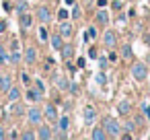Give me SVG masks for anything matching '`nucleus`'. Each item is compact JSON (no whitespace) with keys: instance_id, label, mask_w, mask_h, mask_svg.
Instances as JSON below:
<instances>
[{"instance_id":"41","label":"nucleus","mask_w":150,"mask_h":140,"mask_svg":"<svg viewBox=\"0 0 150 140\" xmlns=\"http://www.w3.org/2000/svg\"><path fill=\"white\" fill-rule=\"evenodd\" d=\"M97 4H99L101 9H105V6H107V0H97Z\"/></svg>"},{"instance_id":"9","label":"nucleus","mask_w":150,"mask_h":140,"mask_svg":"<svg viewBox=\"0 0 150 140\" xmlns=\"http://www.w3.org/2000/svg\"><path fill=\"white\" fill-rule=\"evenodd\" d=\"M35 60H37L35 48H27V52H25V62H27V64H35Z\"/></svg>"},{"instance_id":"21","label":"nucleus","mask_w":150,"mask_h":140,"mask_svg":"<svg viewBox=\"0 0 150 140\" xmlns=\"http://www.w3.org/2000/svg\"><path fill=\"white\" fill-rule=\"evenodd\" d=\"M56 85H58V89H68L66 78H64V76H58V74H56Z\"/></svg>"},{"instance_id":"7","label":"nucleus","mask_w":150,"mask_h":140,"mask_svg":"<svg viewBox=\"0 0 150 140\" xmlns=\"http://www.w3.org/2000/svg\"><path fill=\"white\" fill-rule=\"evenodd\" d=\"M129 109H132V103H129V101H119V103H117V113H119V115H127Z\"/></svg>"},{"instance_id":"1","label":"nucleus","mask_w":150,"mask_h":140,"mask_svg":"<svg viewBox=\"0 0 150 140\" xmlns=\"http://www.w3.org/2000/svg\"><path fill=\"white\" fill-rule=\"evenodd\" d=\"M103 128H105L107 136H111V138H119V136H121V126H119V122L113 119V117H105V119H103Z\"/></svg>"},{"instance_id":"6","label":"nucleus","mask_w":150,"mask_h":140,"mask_svg":"<svg viewBox=\"0 0 150 140\" xmlns=\"http://www.w3.org/2000/svg\"><path fill=\"white\" fill-rule=\"evenodd\" d=\"M103 43H105L107 48H115V43H117L115 33H113V31H105V35H103Z\"/></svg>"},{"instance_id":"18","label":"nucleus","mask_w":150,"mask_h":140,"mask_svg":"<svg viewBox=\"0 0 150 140\" xmlns=\"http://www.w3.org/2000/svg\"><path fill=\"white\" fill-rule=\"evenodd\" d=\"M93 138H95V140H105V138H107L105 128H97V130H93Z\"/></svg>"},{"instance_id":"24","label":"nucleus","mask_w":150,"mask_h":140,"mask_svg":"<svg viewBox=\"0 0 150 140\" xmlns=\"http://www.w3.org/2000/svg\"><path fill=\"white\" fill-rule=\"evenodd\" d=\"M8 60H11V64H17V62L21 60V54H19V50H13V56H11Z\"/></svg>"},{"instance_id":"39","label":"nucleus","mask_w":150,"mask_h":140,"mask_svg":"<svg viewBox=\"0 0 150 140\" xmlns=\"http://www.w3.org/2000/svg\"><path fill=\"white\" fill-rule=\"evenodd\" d=\"M11 50H19V41H17V39H13V43H11Z\"/></svg>"},{"instance_id":"31","label":"nucleus","mask_w":150,"mask_h":140,"mask_svg":"<svg viewBox=\"0 0 150 140\" xmlns=\"http://www.w3.org/2000/svg\"><path fill=\"white\" fill-rule=\"evenodd\" d=\"M39 39H41V41H45V39H47V29H45V27H41V29H39Z\"/></svg>"},{"instance_id":"15","label":"nucleus","mask_w":150,"mask_h":140,"mask_svg":"<svg viewBox=\"0 0 150 140\" xmlns=\"http://www.w3.org/2000/svg\"><path fill=\"white\" fill-rule=\"evenodd\" d=\"M97 21L103 23V25H107V23H109V13H107L105 9H101V11L97 13Z\"/></svg>"},{"instance_id":"2","label":"nucleus","mask_w":150,"mask_h":140,"mask_svg":"<svg viewBox=\"0 0 150 140\" xmlns=\"http://www.w3.org/2000/svg\"><path fill=\"white\" fill-rule=\"evenodd\" d=\"M132 76H134L136 80H144V78L148 76V68H146L142 62H136V64L132 66Z\"/></svg>"},{"instance_id":"33","label":"nucleus","mask_w":150,"mask_h":140,"mask_svg":"<svg viewBox=\"0 0 150 140\" xmlns=\"http://www.w3.org/2000/svg\"><path fill=\"white\" fill-rule=\"evenodd\" d=\"M23 113H25L23 105H15V115H23Z\"/></svg>"},{"instance_id":"44","label":"nucleus","mask_w":150,"mask_h":140,"mask_svg":"<svg viewBox=\"0 0 150 140\" xmlns=\"http://www.w3.org/2000/svg\"><path fill=\"white\" fill-rule=\"evenodd\" d=\"M144 113H146V117L150 119V105H146V107H144Z\"/></svg>"},{"instance_id":"29","label":"nucleus","mask_w":150,"mask_h":140,"mask_svg":"<svg viewBox=\"0 0 150 140\" xmlns=\"http://www.w3.org/2000/svg\"><path fill=\"white\" fill-rule=\"evenodd\" d=\"M35 89H37V91H39V93H41V95H43V93H45V87H43V82H41V80H39V78H35Z\"/></svg>"},{"instance_id":"26","label":"nucleus","mask_w":150,"mask_h":140,"mask_svg":"<svg viewBox=\"0 0 150 140\" xmlns=\"http://www.w3.org/2000/svg\"><path fill=\"white\" fill-rule=\"evenodd\" d=\"M72 17H74V19H80V17H82V13H80V6L72 4Z\"/></svg>"},{"instance_id":"28","label":"nucleus","mask_w":150,"mask_h":140,"mask_svg":"<svg viewBox=\"0 0 150 140\" xmlns=\"http://www.w3.org/2000/svg\"><path fill=\"white\" fill-rule=\"evenodd\" d=\"M21 82H23V85H27V87L31 85V78H29V74H27V72H21Z\"/></svg>"},{"instance_id":"43","label":"nucleus","mask_w":150,"mask_h":140,"mask_svg":"<svg viewBox=\"0 0 150 140\" xmlns=\"http://www.w3.org/2000/svg\"><path fill=\"white\" fill-rule=\"evenodd\" d=\"M88 56H91V58H99V54H97V50H91V52H88Z\"/></svg>"},{"instance_id":"45","label":"nucleus","mask_w":150,"mask_h":140,"mask_svg":"<svg viewBox=\"0 0 150 140\" xmlns=\"http://www.w3.org/2000/svg\"><path fill=\"white\" fill-rule=\"evenodd\" d=\"M2 138H6V132H4V128H0V140Z\"/></svg>"},{"instance_id":"27","label":"nucleus","mask_w":150,"mask_h":140,"mask_svg":"<svg viewBox=\"0 0 150 140\" xmlns=\"http://www.w3.org/2000/svg\"><path fill=\"white\" fill-rule=\"evenodd\" d=\"M17 11L19 13H25L27 11V2H25V0H19V2H17Z\"/></svg>"},{"instance_id":"30","label":"nucleus","mask_w":150,"mask_h":140,"mask_svg":"<svg viewBox=\"0 0 150 140\" xmlns=\"http://www.w3.org/2000/svg\"><path fill=\"white\" fill-rule=\"evenodd\" d=\"M97 82H99V85H105V82H107V76H105V72H99V74H97Z\"/></svg>"},{"instance_id":"40","label":"nucleus","mask_w":150,"mask_h":140,"mask_svg":"<svg viewBox=\"0 0 150 140\" xmlns=\"http://www.w3.org/2000/svg\"><path fill=\"white\" fill-rule=\"evenodd\" d=\"M125 130H129V132H134V122H127V124H125Z\"/></svg>"},{"instance_id":"46","label":"nucleus","mask_w":150,"mask_h":140,"mask_svg":"<svg viewBox=\"0 0 150 140\" xmlns=\"http://www.w3.org/2000/svg\"><path fill=\"white\" fill-rule=\"evenodd\" d=\"M64 2H66L68 6H72V4H74V0H64Z\"/></svg>"},{"instance_id":"16","label":"nucleus","mask_w":150,"mask_h":140,"mask_svg":"<svg viewBox=\"0 0 150 140\" xmlns=\"http://www.w3.org/2000/svg\"><path fill=\"white\" fill-rule=\"evenodd\" d=\"M60 52H62V58H64V60H70V58H72V54H74L72 45H62V50H60Z\"/></svg>"},{"instance_id":"17","label":"nucleus","mask_w":150,"mask_h":140,"mask_svg":"<svg viewBox=\"0 0 150 140\" xmlns=\"http://www.w3.org/2000/svg\"><path fill=\"white\" fill-rule=\"evenodd\" d=\"M19 97H21V91H19L17 87H11V89H8V99L15 103V101H19Z\"/></svg>"},{"instance_id":"19","label":"nucleus","mask_w":150,"mask_h":140,"mask_svg":"<svg viewBox=\"0 0 150 140\" xmlns=\"http://www.w3.org/2000/svg\"><path fill=\"white\" fill-rule=\"evenodd\" d=\"M31 23H33V17L27 15V13H21V25H23V27H29Z\"/></svg>"},{"instance_id":"36","label":"nucleus","mask_w":150,"mask_h":140,"mask_svg":"<svg viewBox=\"0 0 150 140\" xmlns=\"http://www.w3.org/2000/svg\"><path fill=\"white\" fill-rule=\"evenodd\" d=\"M76 64H78V68H84V66H86V60H84V58H78Z\"/></svg>"},{"instance_id":"34","label":"nucleus","mask_w":150,"mask_h":140,"mask_svg":"<svg viewBox=\"0 0 150 140\" xmlns=\"http://www.w3.org/2000/svg\"><path fill=\"white\" fill-rule=\"evenodd\" d=\"M68 89H70V93H72V95H78V87H76L74 82H72V85H68Z\"/></svg>"},{"instance_id":"32","label":"nucleus","mask_w":150,"mask_h":140,"mask_svg":"<svg viewBox=\"0 0 150 140\" xmlns=\"http://www.w3.org/2000/svg\"><path fill=\"white\" fill-rule=\"evenodd\" d=\"M58 17H60V21H66V19H68V11H66V9H62V11L58 13Z\"/></svg>"},{"instance_id":"11","label":"nucleus","mask_w":150,"mask_h":140,"mask_svg":"<svg viewBox=\"0 0 150 140\" xmlns=\"http://www.w3.org/2000/svg\"><path fill=\"white\" fill-rule=\"evenodd\" d=\"M95 117H97L95 109H93V107H84V122H86V124H93Z\"/></svg>"},{"instance_id":"5","label":"nucleus","mask_w":150,"mask_h":140,"mask_svg":"<svg viewBox=\"0 0 150 140\" xmlns=\"http://www.w3.org/2000/svg\"><path fill=\"white\" fill-rule=\"evenodd\" d=\"M43 115H45V117H47V119H50L52 124H56V122H58V109H56V107H54L52 103H50V105L45 107V111H43Z\"/></svg>"},{"instance_id":"10","label":"nucleus","mask_w":150,"mask_h":140,"mask_svg":"<svg viewBox=\"0 0 150 140\" xmlns=\"http://www.w3.org/2000/svg\"><path fill=\"white\" fill-rule=\"evenodd\" d=\"M72 31H74V29H72V25L64 21V23H62V27H60V35H62V37H72Z\"/></svg>"},{"instance_id":"38","label":"nucleus","mask_w":150,"mask_h":140,"mask_svg":"<svg viewBox=\"0 0 150 140\" xmlns=\"http://www.w3.org/2000/svg\"><path fill=\"white\" fill-rule=\"evenodd\" d=\"M6 31V21H0V33Z\"/></svg>"},{"instance_id":"23","label":"nucleus","mask_w":150,"mask_h":140,"mask_svg":"<svg viewBox=\"0 0 150 140\" xmlns=\"http://www.w3.org/2000/svg\"><path fill=\"white\" fill-rule=\"evenodd\" d=\"M121 56H123V58H132V56H134L132 45H123V48H121Z\"/></svg>"},{"instance_id":"47","label":"nucleus","mask_w":150,"mask_h":140,"mask_svg":"<svg viewBox=\"0 0 150 140\" xmlns=\"http://www.w3.org/2000/svg\"><path fill=\"white\" fill-rule=\"evenodd\" d=\"M144 41H146V43L150 45V35H146V39H144Z\"/></svg>"},{"instance_id":"35","label":"nucleus","mask_w":150,"mask_h":140,"mask_svg":"<svg viewBox=\"0 0 150 140\" xmlns=\"http://www.w3.org/2000/svg\"><path fill=\"white\" fill-rule=\"evenodd\" d=\"M21 138H25V140H31V138H35V134H33V132H25Z\"/></svg>"},{"instance_id":"3","label":"nucleus","mask_w":150,"mask_h":140,"mask_svg":"<svg viewBox=\"0 0 150 140\" xmlns=\"http://www.w3.org/2000/svg\"><path fill=\"white\" fill-rule=\"evenodd\" d=\"M27 119H29V124L37 126V124L43 119V113H41L37 107H33V109H29V111H27Z\"/></svg>"},{"instance_id":"12","label":"nucleus","mask_w":150,"mask_h":140,"mask_svg":"<svg viewBox=\"0 0 150 140\" xmlns=\"http://www.w3.org/2000/svg\"><path fill=\"white\" fill-rule=\"evenodd\" d=\"M37 136H39V138H43V140H47V138H52L54 134H52V128H50V126H41V128H39V132H37Z\"/></svg>"},{"instance_id":"8","label":"nucleus","mask_w":150,"mask_h":140,"mask_svg":"<svg viewBox=\"0 0 150 140\" xmlns=\"http://www.w3.org/2000/svg\"><path fill=\"white\" fill-rule=\"evenodd\" d=\"M62 39H64V37H62L60 33H54V35H52V39H50V41H52V48H54V50H62V45H64V41H62Z\"/></svg>"},{"instance_id":"14","label":"nucleus","mask_w":150,"mask_h":140,"mask_svg":"<svg viewBox=\"0 0 150 140\" xmlns=\"http://www.w3.org/2000/svg\"><path fill=\"white\" fill-rule=\"evenodd\" d=\"M27 99H29L31 103H35V101L41 99V93H39L37 89H29V91H27Z\"/></svg>"},{"instance_id":"20","label":"nucleus","mask_w":150,"mask_h":140,"mask_svg":"<svg viewBox=\"0 0 150 140\" xmlns=\"http://www.w3.org/2000/svg\"><path fill=\"white\" fill-rule=\"evenodd\" d=\"M58 124H60V130H68V128H70V117H68V115H64V117H60V122H58Z\"/></svg>"},{"instance_id":"25","label":"nucleus","mask_w":150,"mask_h":140,"mask_svg":"<svg viewBox=\"0 0 150 140\" xmlns=\"http://www.w3.org/2000/svg\"><path fill=\"white\" fill-rule=\"evenodd\" d=\"M6 60H8V54H6L4 45H0V64H2V62H6Z\"/></svg>"},{"instance_id":"42","label":"nucleus","mask_w":150,"mask_h":140,"mask_svg":"<svg viewBox=\"0 0 150 140\" xmlns=\"http://www.w3.org/2000/svg\"><path fill=\"white\" fill-rule=\"evenodd\" d=\"M113 9H117V11L121 9V0H115V2H113Z\"/></svg>"},{"instance_id":"22","label":"nucleus","mask_w":150,"mask_h":140,"mask_svg":"<svg viewBox=\"0 0 150 140\" xmlns=\"http://www.w3.org/2000/svg\"><path fill=\"white\" fill-rule=\"evenodd\" d=\"M97 37V29L95 27H91L88 29V33H84V41H91V39H95Z\"/></svg>"},{"instance_id":"37","label":"nucleus","mask_w":150,"mask_h":140,"mask_svg":"<svg viewBox=\"0 0 150 140\" xmlns=\"http://www.w3.org/2000/svg\"><path fill=\"white\" fill-rule=\"evenodd\" d=\"M99 66H101V68H105V66H107V58H105V56H103V58H99Z\"/></svg>"},{"instance_id":"4","label":"nucleus","mask_w":150,"mask_h":140,"mask_svg":"<svg viewBox=\"0 0 150 140\" xmlns=\"http://www.w3.org/2000/svg\"><path fill=\"white\" fill-rule=\"evenodd\" d=\"M37 19H39L41 23H50V21H52L50 9H47V6H39V9H37Z\"/></svg>"},{"instance_id":"13","label":"nucleus","mask_w":150,"mask_h":140,"mask_svg":"<svg viewBox=\"0 0 150 140\" xmlns=\"http://www.w3.org/2000/svg\"><path fill=\"white\" fill-rule=\"evenodd\" d=\"M11 89V76L0 74V91H8Z\"/></svg>"}]
</instances>
